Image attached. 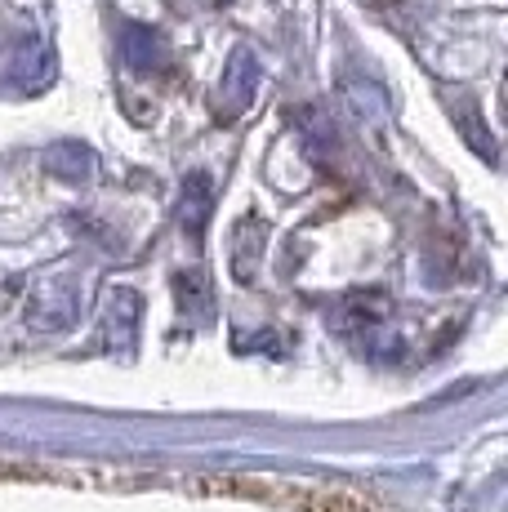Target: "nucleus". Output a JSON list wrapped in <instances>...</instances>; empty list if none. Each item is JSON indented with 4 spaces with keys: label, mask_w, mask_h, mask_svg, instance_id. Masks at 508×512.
<instances>
[{
    "label": "nucleus",
    "mask_w": 508,
    "mask_h": 512,
    "mask_svg": "<svg viewBox=\"0 0 508 512\" xmlns=\"http://www.w3.org/2000/svg\"><path fill=\"white\" fill-rule=\"evenodd\" d=\"M219 5H228V0H219Z\"/></svg>",
    "instance_id": "obj_9"
},
{
    "label": "nucleus",
    "mask_w": 508,
    "mask_h": 512,
    "mask_svg": "<svg viewBox=\"0 0 508 512\" xmlns=\"http://www.w3.org/2000/svg\"><path fill=\"white\" fill-rule=\"evenodd\" d=\"M121 63L130 72H165L170 67V41L148 23L121 27Z\"/></svg>",
    "instance_id": "obj_2"
},
{
    "label": "nucleus",
    "mask_w": 508,
    "mask_h": 512,
    "mask_svg": "<svg viewBox=\"0 0 508 512\" xmlns=\"http://www.w3.org/2000/svg\"><path fill=\"white\" fill-rule=\"evenodd\" d=\"M254 94H259V58H254L250 45H237L232 58L223 63L219 90H214V121L232 125L237 116H246Z\"/></svg>",
    "instance_id": "obj_1"
},
{
    "label": "nucleus",
    "mask_w": 508,
    "mask_h": 512,
    "mask_svg": "<svg viewBox=\"0 0 508 512\" xmlns=\"http://www.w3.org/2000/svg\"><path fill=\"white\" fill-rule=\"evenodd\" d=\"M263 245H268V223L246 214V219L232 228V277H237L241 285H250L254 277H259Z\"/></svg>",
    "instance_id": "obj_5"
},
{
    "label": "nucleus",
    "mask_w": 508,
    "mask_h": 512,
    "mask_svg": "<svg viewBox=\"0 0 508 512\" xmlns=\"http://www.w3.org/2000/svg\"><path fill=\"white\" fill-rule=\"evenodd\" d=\"M41 308H54V299H50L45 290L36 294V303H32V312H41ZM72 312H76V299H63V317H41L36 326H45V330H63L67 321H72Z\"/></svg>",
    "instance_id": "obj_8"
},
{
    "label": "nucleus",
    "mask_w": 508,
    "mask_h": 512,
    "mask_svg": "<svg viewBox=\"0 0 508 512\" xmlns=\"http://www.w3.org/2000/svg\"><path fill=\"white\" fill-rule=\"evenodd\" d=\"M174 299H179V312L183 317H210V277H205L201 268L192 272H179L174 277Z\"/></svg>",
    "instance_id": "obj_7"
},
{
    "label": "nucleus",
    "mask_w": 508,
    "mask_h": 512,
    "mask_svg": "<svg viewBox=\"0 0 508 512\" xmlns=\"http://www.w3.org/2000/svg\"><path fill=\"white\" fill-rule=\"evenodd\" d=\"M103 326H107V339H116V348H130L134 326H139V294L125 290V285H121V290L107 294Z\"/></svg>",
    "instance_id": "obj_6"
},
{
    "label": "nucleus",
    "mask_w": 508,
    "mask_h": 512,
    "mask_svg": "<svg viewBox=\"0 0 508 512\" xmlns=\"http://www.w3.org/2000/svg\"><path fill=\"white\" fill-rule=\"evenodd\" d=\"M210 214H214V183L205 170H192L183 179V196H179V228L188 232V241H201Z\"/></svg>",
    "instance_id": "obj_4"
},
{
    "label": "nucleus",
    "mask_w": 508,
    "mask_h": 512,
    "mask_svg": "<svg viewBox=\"0 0 508 512\" xmlns=\"http://www.w3.org/2000/svg\"><path fill=\"white\" fill-rule=\"evenodd\" d=\"M41 165H45V174H54V179H63V183H90L94 179V147L90 143H81V139H58L50 143L41 152Z\"/></svg>",
    "instance_id": "obj_3"
}]
</instances>
